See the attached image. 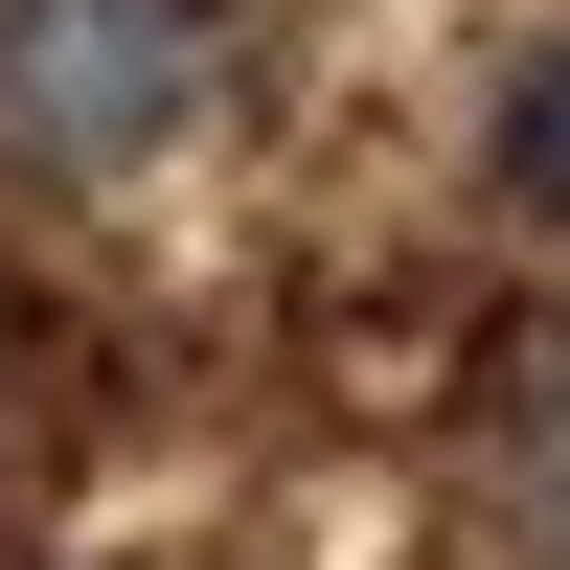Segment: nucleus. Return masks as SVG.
<instances>
[{"mask_svg":"<svg viewBox=\"0 0 570 570\" xmlns=\"http://www.w3.org/2000/svg\"><path fill=\"white\" fill-rule=\"evenodd\" d=\"M502 206L570 228V46H525V91H502Z\"/></svg>","mask_w":570,"mask_h":570,"instance_id":"f03ea898","label":"nucleus"},{"mask_svg":"<svg viewBox=\"0 0 570 570\" xmlns=\"http://www.w3.org/2000/svg\"><path fill=\"white\" fill-rule=\"evenodd\" d=\"M206 115V0H23L0 23V160L23 183H115Z\"/></svg>","mask_w":570,"mask_h":570,"instance_id":"f257e3e1","label":"nucleus"},{"mask_svg":"<svg viewBox=\"0 0 570 570\" xmlns=\"http://www.w3.org/2000/svg\"><path fill=\"white\" fill-rule=\"evenodd\" d=\"M525 525H548V570H570V389H548V434H525Z\"/></svg>","mask_w":570,"mask_h":570,"instance_id":"7ed1b4c3","label":"nucleus"}]
</instances>
